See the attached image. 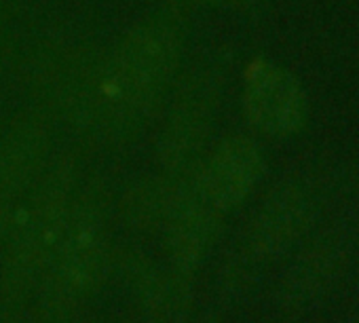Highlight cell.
Masks as SVG:
<instances>
[{"label":"cell","instance_id":"cell-1","mask_svg":"<svg viewBox=\"0 0 359 323\" xmlns=\"http://www.w3.org/2000/svg\"><path fill=\"white\" fill-rule=\"evenodd\" d=\"M110 214L112 199L102 178L76 188L62 239L34 294L45 321H68L104 287L114 268Z\"/></svg>","mask_w":359,"mask_h":323},{"label":"cell","instance_id":"cell-2","mask_svg":"<svg viewBox=\"0 0 359 323\" xmlns=\"http://www.w3.org/2000/svg\"><path fill=\"white\" fill-rule=\"evenodd\" d=\"M79 188L72 154L51 160L43 178L24 195L0 260V312L13 321L32 300L62 239Z\"/></svg>","mask_w":359,"mask_h":323},{"label":"cell","instance_id":"cell-3","mask_svg":"<svg viewBox=\"0 0 359 323\" xmlns=\"http://www.w3.org/2000/svg\"><path fill=\"white\" fill-rule=\"evenodd\" d=\"M226 78L224 60H203L180 83L156 144L163 172H187L201 163Z\"/></svg>","mask_w":359,"mask_h":323},{"label":"cell","instance_id":"cell-4","mask_svg":"<svg viewBox=\"0 0 359 323\" xmlns=\"http://www.w3.org/2000/svg\"><path fill=\"white\" fill-rule=\"evenodd\" d=\"M243 110L254 129L269 137H290L309 118V102L298 78L285 68L258 60L243 81Z\"/></svg>","mask_w":359,"mask_h":323},{"label":"cell","instance_id":"cell-5","mask_svg":"<svg viewBox=\"0 0 359 323\" xmlns=\"http://www.w3.org/2000/svg\"><path fill=\"white\" fill-rule=\"evenodd\" d=\"M121 279L148 323H189L193 312V277L127 249L118 256Z\"/></svg>","mask_w":359,"mask_h":323},{"label":"cell","instance_id":"cell-6","mask_svg":"<svg viewBox=\"0 0 359 323\" xmlns=\"http://www.w3.org/2000/svg\"><path fill=\"white\" fill-rule=\"evenodd\" d=\"M313 220L315 201L302 184L275 188L250 224L245 256L256 264L285 256L304 237Z\"/></svg>","mask_w":359,"mask_h":323},{"label":"cell","instance_id":"cell-7","mask_svg":"<svg viewBox=\"0 0 359 323\" xmlns=\"http://www.w3.org/2000/svg\"><path fill=\"white\" fill-rule=\"evenodd\" d=\"M264 174V156L256 142L243 135L222 139L199 163L197 184L201 197L226 214L239 207Z\"/></svg>","mask_w":359,"mask_h":323},{"label":"cell","instance_id":"cell-8","mask_svg":"<svg viewBox=\"0 0 359 323\" xmlns=\"http://www.w3.org/2000/svg\"><path fill=\"white\" fill-rule=\"evenodd\" d=\"M222 233V212L212 207L197 191L182 201L158 233L165 260L177 273L193 277L208 260Z\"/></svg>","mask_w":359,"mask_h":323},{"label":"cell","instance_id":"cell-9","mask_svg":"<svg viewBox=\"0 0 359 323\" xmlns=\"http://www.w3.org/2000/svg\"><path fill=\"white\" fill-rule=\"evenodd\" d=\"M348 262V239L330 233L313 241L290 264L279 283V302L285 308L317 304L336 285Z\"/></svg>","mask_w":359,"mask_h":323},{"label":"cell","instance_id":"cell-10","mask_svg":"<svg viewBox=\"0 0 359 323\" xmlns=\"http://www.w3.org/2000/svg\"><path fill=\"white\" fill-rule=\"evenodd\" d=\"M51 163L49 127L36 118H22L0 135V197L18 201L47 172Z\"/></svg>","mask_w":359,"mask_h":323},{"label":"cell","instance_id":"cell-11","mask_svg":"<svg viewBox=\"0 0 359 323\" xmlns=\"http://www.w3.org/2000/svg\"><path fill=\"white\" fill-rule=\"evenodd\" d=\"M197 174L199 165L187 172H163L133 182L118 201L123 222L137 233H161L173 212L197 191Z\"/></svg>","mask_w":359,"mask_h":323},{"label":"cell","instance_id":"cell-12","mask_svg":"<svg viewBox=\"0 0 359 323\" xmlns=\"http://www.w3.org/2000/svg\"><path fill=\"white\" fill-rule=\"evenodd\" d=\"M13 218H15V201L7 199V197H0V252H3L7 237L11 233Z\"/></svg>","mask_w":359,"mask_h":323},{"label":"cell","instance_id":"cell-13","mask_svg":"<svg viewBox=\"0 0 359 323\" xmlns=\"http://www.w3.org/2000/svg\"><path fill=\"white\" fill-rule=\"evenodd\" d=\"M197 3H208V5H235L241 0H197Z\"/></svg>","mask_w":359,"mask_h":323}]
</instances>
